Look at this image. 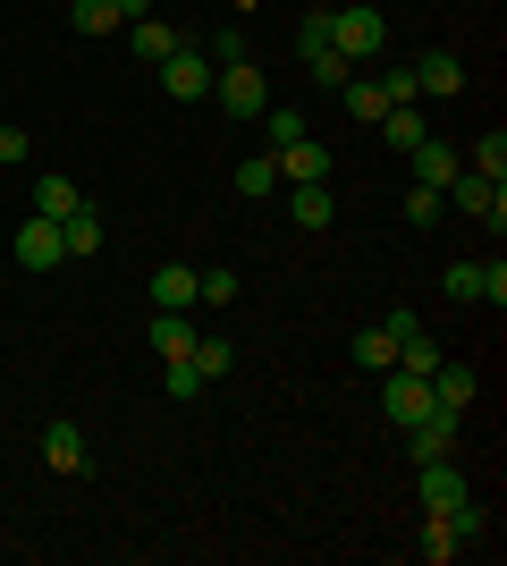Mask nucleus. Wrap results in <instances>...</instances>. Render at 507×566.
Instances as JSON below:
<instances>
[{
  "label": "nucleus",
  "mask_w": 507,
  "mask_h": 566,
  "mask_svg": "<svg viewBox=\"0 0 507 566\" xmlns=\"http://www.w3.org/2000/svg\"><path fill=\"white\" fill-rule=\"evenodd\" d=\"M321 34H330V51L347 60V69H372L389 51V18L372 9V0H338V9H321Z\"/></svg>",
  "instance_id": "f257e3e1"
},
{
  "label": "nucleus",
  "mask_w": 507,
  "mask_h": 566,
  "mask_svg": "<svg viewBox=\"0 0 507 566\" xmlns=\"http://www.w3.org/2000/svg\"><path fill=\"white\" fill-rule=\"evenodd\" d=\"M448 212H465V220H483V229H499V220H507V178L457 169V178H448Z\"/></svg>",
  "instance_id": "f03ea898"
},
{
  "label": "nucleus",
  "mask_w": 507,
  "mask_h": 566,
  "mask_svg": "<svg viewBox=\"0 0 507 566\" xmlns=\"http://www.w3.org/2000/svg\"><path fill=\"white\" fill-rule=\"evenodd\" d=\"M440 287H448L457 305H490V313H499L507 305V262L499 254H490V262H448V280H440Z\"/></svg>",
  "instance_id": "7ed1b4c3"
},
{
  "label": "nucleus",
  "mask_w": 507,
  "mask_h": 566,
  "mask_svg": "<svg viewBox=\"0 0 507 566\" xmlns=\"http://www.w3.org/2000/svg\"><path fill=\"white\" fill-rule=\"evenodd\" d=\"M212 60H203V51H194V43H178V51H169V60H161V94L169 102H203V94H212Z\"/></svg>",
  "instance_id": "20e7f679"
},
{
  "label": "nucleus",
  "mask_w": 507,
  "mask_h": 566,
  "mask_svg": "<svg viewBox=\"0 0 507 566\" xmlns=\"http://www.w3.org/2000/svg\"><path fill=\"white\" fill-rule=\"evenodd\" d=\"M212 85H220V111H229V118H245V127H254V118L271 111V85H263V69H254V60H245V69H220Z\"/></svg>",
  "instance_id": "39448f33"
},
{
  "label": "nucleus",
  "mask_w": 507,
  "mask_h": 566,
  "mask_svg": "<svg viewBox=\"0 0 507 566\" xmlns=\"http://www.w3.org/2000/svg\"><path fill=\"white\" fill-rule=\"evenodd\" d=\"M296 60H305V76H314V85H330V94L347 85V76H356V69H347V60L330 51V34H321V9L296 25Z\"/></svg>",
  "instance_id": "423d86ee"
},
{
  "label": "nucleus",
  "mask_w": 507,
  "mask_h": 566,
  "mask_svg": "<svg viewBox=\"0 0 507 566\" xmlns=\"http://www.w3.org/2000/svg\"><path fill=\"white\" fill-rule=\"evenodd\" d=\"M381 406H389V423H398V431H406V423H423V415H432V380H414V373H398V364H389Z\"/></svg>",
  "instance_id": "0eeeda50"
},
{
  "label": "nucleus",
  "mask_w": 507,
  "mask_h": 566,
  "mask_svg": "<svg viewBox=\"0 0 507 566\" xmlns=\"http://www.w3.org/2000/svg\"><path fill=\"white\" fill-rule=\"evenodd\" d=\"M474 389H483V380H474V364H448V355H440V373H432V415L465 423V406H474Z\"/></svg>",
  "instance_id": "6e6552de"
},
{
  "label": "nucleus",
  "mask_w": 507,
  "mask_h": 566,
  "mask_svg": "<svg viewBox=\"0 0 507 566\" xmlns=\"http://www.w3.org/2000/svg\"><path fill=\"white\" fill-rule=\"evenodd\" d=\"M271 161H279V187H305V178H330V144H321V136H296V144H279Z\"/></svg>",
  "instance_id": "1a4fd4ad"
},
{
  "label": "nucleus",
  "mask_w": 507,
  "mask_h": 566,
  "mask_svg": "<svg viewBox=\"0 0 507 566\" xmlns=\"http://www.w3.org/2000/svg\"><path fill=\"white\" fill-rule=\"evenodd\" d=\"M18 262L25 271H60V220H43V212H25V229H18Z\"/></svg>",
  "instance_id": "9d476101"
},
{
  "label": "nucleus",
  "mask_w": 507,
  "mask_h": 566,
  "mask_svg": "<svg viewBox=\"0 0 507 566\" xmlns=\"http://www.w3.org/2000/svg\"><path fill=\"white\" fill-rule=\"evenodd\" d=\"M414 94H432V102L465 94V60L457 51H423V60H414Z\"/></svg>",
  "instance_id": "9b49d317"
},
{
  "label": "nucleus",
  "mask_w": 507,
  "mask_h": 566,
  "mask_svg": "<svg viewBox=\"0 0 507 566\" xmlns=\"http://www.w3.org/2000/svg\"><path fill=\"white\" fill-rule=\"evenodd\" d=\"M414 491H423V507H457V499H474V491H465V473H457V457L414 465Z\"/></svg>",
  "instance_id": "f8f14e48"
},
{
  "label": "nucleus",
  "mask_w": 507,
  "mask_h": 566,
  "mask_svg": "<svg viewBox=\"0 0 507 566\" xmlns=\"http://www.w3.org/2000/svg\"><path fill=\"white\" fill-rule=\"evenodd\" d=\"M465 533H457V507H423V558L432 566H448V558H465Z\"/></svg>",
  "instance_id": "ddd939ff"
},
{
  "label": "nucleus",
  "mask_w": 507,
  "mask_h": 566,
  "mask_svg": "<svg viewBox=\"0 0 507 566\" xmlns=\"http://www.w3.org/2000/svg\"><path fill=\"white\" fill-rule=\"evenodd\" d=\"M288 220H296V229H330V220H338L330 178H305V187H288Z\"/></svg>",
  "instance_id": "4468645a"
},
{
  "label": "nucleus",
  "mask_w": 507,
  "mask_h": 566,
  "mask_svg": "<svg viewBox=\"0 0 507 566\" xmlns=\"http://www.w3.org/2000/svg\"><path fill=\"white\" fill-rule=\"evenodd\" d=\"M406 161H414V178H423V187H440V195H448V178L465 169V153H457V144H440V136H423V144L406 153Z\"/></svg>",
  "instance_id": "2eb2a0df"
},
{
  "label": "nucleus",
  "mask_w": 507,
  "mask_h": 566,
  "mask_svg": "<svg viewBox=\"0 0 507 566\" xmlns=\"http://www.w3.org/2000/svg\"><path fill=\"white\" fill-rule=\"evenodd\" d=\"M187 43V34H178V25H161V18H127V51H136V60H145V69H161L169 51Z\"/></svg>",
  "instance_id": "dca6fc26"
},
{
  "label": "nucleus",
  "mask_w": 507,
  "mask_h": 566,
  "mask_svg": "<svg viewBox=\"0 0 507 566\" xmlns=\"http://www.w3.org/2000/svg\"><path fill=\"white\" fill-rule=\"evenodd\" d=\"M406 457H414V465L457 457V423H448V415H423V423H406Z\"/></svg>",
  "instance_id": "f3484780"
},
{
  "label": "nucleus",
  "mask_w": 507,
  "mask_h": 566,
  "mask_svg": "<svg viewBox=\"0 0 507 566\" xmlns=\"http://www.w3.org/2000/svg\"><path fill=\"white\" fill-rule=\"evenodd\" d=\"M60 254H68V262H94L102 254V212H94V203H76V212L60 220Z\"/></svg>",
  "instance_id": "a211bd4d"
},
{
  "label": "nucleus",
  "mask_w": 507,
  "mask_h": 566,
  "mask_svg": "<svg viewBox=\"0 0 507 566\" xmlns=\"http://www.w3.org/2000/svg\"><path fill=\"white\" fill-rule=\"evenodd\" d=\"M194 305V262H161L152 271V313H187Z\"/></svg>",
  "instance_id": "6ab92c4d"
},
{
  "label": "nucleus",
  "mask_w": 507,
  "mask_h": 566,
  "mask_svg": "<svg viewBox=\"0 0 507 566\" xmlns=\"http://www.w3.org/2000/svg\"><path fill=\"white\" fill-rule=\"evenodd\" d=\"M43 465L51 473H85V431H76V423H51L43 431Z\"/></svg>",
  "instance_id": "aec40b11"
},
{
  "label": "nucleus",
  "mask_w": 507,
  "mask_h": 566,
  "mask_svg": "<svg viewBox=\"0 0 507 566\" xmlns=\"http://www.w3.org/2000/svg\"><path fill=\"white\" fill-rule=\"evenodd\" d=\"M68 25H76V34H85V43H94V34H119V0H68Z\"/></svg>",
  "instance_id": "412c9836"
},
{
  "label": "nucleus",
  "mask_w": 507,
  "mask_h": 566,
  "mask_svg": "<svg viewBox=\"0 0 507 566\" xmlns=\"http://www.w3.org/2000/svg\"><path fill=\"white\" fill-rule=\"evenodd\" d=\"M338 102H347V118H356V127H381V85H372V76H347V85H338Z\"/></svg>",
  "instance_id": "4be33fe9"
},
{
  "label": "nucleus",
  "mask_w": 507,
  "mask_h": 566,
  "mask_svg": "<svg viewBox=\"0 0 507 566\" xmlns=\"http://www.w3.org/2000/svg\"><path fill=\"white\" fill-rule=\"evenodd\" d=\"M76 203H85V195H76V178H60V169H51V178H34V212H43V220H68Z\"/></svg>",
  "instance_id": "5701e85b"
},
{
  "label": "nucleus",
  "mask_w": 507,
  "mask_h": 566,
  "mask_svg": "<svg viewBox=\"0 0 507 566\" xmlns=\"http://www.w3.org/2000/svg\"><path fill=\"white\" fill-rule=\"evenodd\" d=\"M194 338H203V331H194L187 313H152V347H161V364H178V355H187Z\"/></svg>",
  "instance_id": "b1692460"
},
{
  "label": "nucleus",
  "mask_w": 507,
  "mask_h": 566,
  "mask_svg": "<svg viewBox=\"0 0 507 566\" xmlns=\"http://www.w3.org/2000/svg\"><path fill=\"white\" fill-rule=\"evenodd\" d=\"M398 212H406V229H440V220H448V195H440V187H423V178H414V187H406V203H398Z\"/></svg>",
  "instance_id": "393cba45"
},
{
  "label": "nucleus",
  "mask_w": 507,
  "mask_h": 566,
  "mask_svg": "<svg viewBox=\"0 0 507 566\" xmlns=\"http://www.w3.org/2000/svg\"><path fill=\"white\" fill-rule=\"evenodd\" d=\"M423 136H432V127H423V111H414V102H406V111H381V144H389V153H414Z\"/></svg>",
  "instance_id": "a878e982"
},
{
  "label": "nucleus",
  "mask_w": 507,
  "mask_h": 566,
  "mask_svg": "<svg viewBox=\"0 0 507 566\" xmlns=\"http://www.w3.org/2000/svg\"><path fill=\"white\" fill-rule=\"evenodd\" d=\"M187 364H194L203 380H229V373H237V347H229V338H194Z\"/></svg>",
  "instance_id": "bb28decb"
},
{
  "label": "nucleus",
  "mask_w": 507,
  "mask_h": 566,
  "mask_svg": "<svg viewBox=\"0 0 507 566\" xmlns=\"http://www.w3.org/2000/svg\"><path fill=\"white\" fill-rule=\"evenodd\" d=\"M254 127H263V144H271V153H279V144H296V136H314V127H305V111H288V102H271V111L254 118Z\"/></svg>",
  "instance_id": "cd10ccee"
},
{
  "label": "nucleus",
  "mask_w": 507,
  "mask_h": 566,
  "mask_svg": "<svg viewBox=\"0 0 507 566\" xmlns=\"http://www.w3.org/2000/svg\"><path fill=\"white\" fill-rule=\"evenodd\" d=\"M398 373H414V380H432V373H440V338H432V331H414V338H398Z\"/></svg>",
  "instance_id": "c85d7f7f"
},
{
  "label": "nucleus",
  "mask_w": 507,
  "mask_h": 566,
  "mask_svg": "<svg viewBox=\"0 0 507 566\" xmlns=\"http://www.w3.org/2000/svg\"><path fill=\"white\" fill-rule=\"evenodd\" d=\"M356 364H363V373H389V364H398V338H389L381 322H372V331H356Z\"/></svg>",
  "instance_id": "c756f323"
},
{
  "label": "nucleus",
  "mask_w": 507,
  "mask_h": 566,
  "mask_svg": "<svg viewBox=\"0 0 507 566\" xmlns=\"http://www.w3.org/2000/svg\"><path fill=\"white\" fill-rule=\"evenodd\" d=\"M237 195H279V161H271V153H245L237 161Z\"/></svg>",
  "instance_id": "7c9ffc66"
},
{
  "label": "nucleus",
  "mask_w": 507,
  "mask_h": 566,
  "mask_svg": "<svg viewBox=\"0 0 507 566\" xmlns=\"http://www.w3.org/2000/svg\"><path fill=\"white\" fill-rule=\"evenodd\" d=\"M465 169H483V178H507V136H499V127H490V136H474Z\"/></svg>",
  "instance_id": "2f4dec72"
},
{
  "label": "nucleus",
  "mask_w": 507,
  "mask_h": 566,
  "mask_svg": "<svg viewBox=\"0 0 507 566\" xmlns=\"http://www.w3.org/2000/svg\"><path fill=\"white\" fill-rule=\"evenodd\" d=\"M194 305H237V271H194Z\"/></svg>",
  "instance_id": "473e14b6"
},
{
  "label": "nucleus",
  "mask_w": 507,
  "mask_h": 566,
  "mask_svg": "<svg viewBox=\"0 0 507 566\" xmlns=\"http://www.w3.org/2000/svg\"><path fill=\"white\" fill-rule=\"evenodd\" d=\"M203 60H212V69H245L254 51H245V34H237V25H220V34H212V51H203Z\"/></svg>",
  "instance_id": "72a5a7b5"
},
{
  "label": "nucleus",
  "mask_w": 507,
  "mask_h": 566,
  "mask_svg": "<svg viewBox=\"0 0 507 566\" xmlns=\"http://www.w3.org/2000/svg\"><path fill=\"white\" fill-rule=\"evenodd\" d=\"M161 389H169V398H203L212 380H203V373H194V364H187V355H178V364H169V373H161Z\"/></svg>",
  "instance_id": "f704fd0d"
},
{
  "label": "nucleus",
  "mask_w": 507,
  "mask_h": 566,
  "mask_svg": "<svg viewBox=\"0 0 507 566\" xmlns=\"http://www.w3.org/2000/svg\"><path fill=\"white\" fill-rule=\"evenodd\" d=\"M372 85H381V102H389V111H406V102H423V94H414V69H389V76H372Z\"/></svg>",
  "instance_id": "c9c22d12"
},
{
  "label": "nucleus",
  "mask_w": 507,
  "mask_h": 566,
  "mask_svg": "<svg viewBox=\"0 0 507 566\" xmlns=\"http://www.w3.org/2000/svg\"><path fill=\"white\" fill-rule=\"evenodd\" d=\"M25 144H34V136H25L18 118H0V169H18V161H25Z\"/></svg>",
  "instance_id": "e433bc0d"
},
{
  "label": "nucleus",
  "mask_w": 507,
  "mask_h": 566,
  "mask_svg": "<svg viewBox=\"0 0 507 566\" xmlns=\"http://www.w3.org/2000/svg\"><path fill=\"white\" fill-rule=\"evenodd\" d=\"M229 9H237V18H245V9H263V0H229Z\"/></svg>",
  "instance_id": "4c0bfd02"
}]
</instances>
